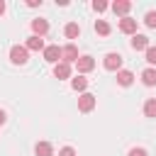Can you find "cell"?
<instances>
[{"label": "cell", "mask_w": 156, "mask_h": 156, "mask_svg": "<svg viewBox=\"0 0 156 156\" xmlns=\"http://www.w3.org/2000/svg\"><path fill=\"white\" fill-rule=\"evenodd\" d=\"M10 61H12L15 66H24V63L29 61V51H27V46L15 44V46L10 49Z\"/></svg>", "instance_id": "6da1fadb"}, {"label": "cell", "mask_w": 156, "mask_h": 156, "mask_svg": "<svg viewBox=\"0 0 156 156\" xmlns=\"http://www.w3.org/2000/svg\"><path fill=\"white\" fill-rule=\"evenodd\" d=\"M122 63H124V58H122V54H117V51H110L107 56H105V61H102V66L107 68V71H122Z\"/></svg>", "instance_id": "7a4b0ae2"}, {"label": "cell", "mask_w": 156, "mask_h": 156, "mask_svg": "<svg viewBox=\"0 0 156 156\" xmlns=\"http://www.w3.org/2000/svg\"><path fill=\"white\" fill-rule=\"evenodd\" d=\"M41 56H44V61H46V63H54V66L63 61V58H61V46H58V44H51V46H46V49L41 51Z\"/></svg>", "instance_id": "3957f363"}, {"label": "cell", "mask_w": 156, "mask_h": 156, "mask_svg": "<svg viewBox=\"0 0 156 156\" xmlns=\"http://www.w3.org/2000/svg\"><path fill=\"white\" fill-rule=\"evenodd\" d=\"M61 58L66 61V63H76L78 58H80V54H78V46L71 41V44H66V46H61Z\"/></svg>", "instance_id": "277c9868"}, {"label": "cell", "mask_w": 156, "mask_h": 156, "mask_svg": "<svg viewBox=\"0 0 156 156\" xmlns=\"http://www.w3.org/2000/svg\"><path fill=\"white\" fill-rule=\"evenodd\" d=\"M95 95L93 93H80L78 95V110L80 112H90V110H95Z\"/></svg>", "instance_id": "5b68a950"}, {"label": "cell", "mask_w": 156, "mask_h": 156, "mask_svg": "<svg viewBox=\"0 0 156 156\" xmlns=\"http://www.w3.org/2000/svg\"><path fill=\"white\" fill-rule=\"evenodd\" d=\"M76 68H78V73L83 76V73H90L93 68H95V58L93 56H88V54H83L78 61H76Z\"/></svg>", "instance_id": "8992f818"}, {"label": "cell", "mask_w": 156, "mask_h": 156, "mask_svg": "<svg viewBox=\"0 0 156 156\" xmlns=\"http://www.w3.org/2000/svg\"><path fill=\"white\" fill-rule=\"evenodd\" d=\"M110 7H112V12H115V15H119V17H127V12L132 10V2H129V0H115Z\"/></svg>", "instance_id": "52a82bcc"}, {"label": "cell", "mask_w": 156, "mask_h": 156, "mask_svg": "<svg viewBox=\"0 0 156 156\" xmlns=\"http://www.w3.org/2000/svg\"><path fill=\"white\" fill-rule=\"evenodd\" d=\"M119 32L122 34H136V20H132V17H122L119 20Z\"/></svg>", "instance_id": "ba28073f"}, {"label": "cell", "mask_w": 156, "mask_h": 156, "mask_svg": "<svg viewBox=\"0 0 156 156\" xmlns=\"http://www.w3.org/2000/svg\"><path fill=\"white\" fill-rule=\"evenodd\" d=\"M129 44H132L134 51H146V49L151 46V44H149V37H144V34H134Z\"/></svg>", "instance_id": "9c48e42d"}, {"label": "cell", "mask_w": 156, "mask_h": 156, "mask_svg": "<svg viewBox=\"0 0 156 156\" xmlns=\"http://www.w3.org/2000/svg\"><path fill=\"white\" fill-rule=\"evenodd\" d=\"M32 32H34V37H44V34L49 32V22H46V20H41V17L32 20Z\"/></svg>", "instance_id": "30bf717a"}, {"label": "cell", "mask_w": 156, "mask_h": 156, "mask_svg": "<svg viewBox=\"0 0 156 156\" xmlns=\"http://www.w3.org/2000/svg\"><path fill=\"white\" fill-rule=\"evenodd\" d=\"M54 76H56L58 80H66V78H71V63H66V61L56 63V66H54Z\"/></svg>", "instance_id": "8fae6325"}, {"label": "cell", "mask_w": 156, "mask_h": 156, "mask_svg": "<svg viewBox=\"0 0 156 156\" xmlns=\"http://www.w3.org/2000/svg\"><path fill=\"white\" fill-rule=\"evenodd\" d=\"M24 46H27V51H44V49H46V46H44V39H41V37H34V34L27 37V44H24Z\"/></svg>", "instance_id": "7c38bea8"}, {"label": "cell", "mask_w": 156, "mask_h": 156, "mask_svg": "<svg viewBox=\"0 0 156 156\" xmlns=\"http://www.w3.org/2000/svg\"><path fill=\"white\" fill-rule=\"evenodd\" d=\"M141 83H144L146 88H154V85H156V68H151V66L144 68V71H141Z\"/></svg>", "instance_id": "4fadbf2b"}, {"label": "cell", "mask_w": 156, "mask_h": 156, "mask_svg": "<svg viewBox=\"0 0 156 156\" xmlns=\"http://www.w3.org/2000/svg\"><path fill=\"white\" fill-rule=\"evenodd\" d=\"M117 83H119V85H124V88H127V85H132V83H134V73H132V71H127V68L117 71Z\"/></svg>", "instance_id": "5bb4252c"}, {"label": "cell", "mask_w": 156, "mask_h": 156, "mask_svg": "<svg viewBox=\"0 0 156 156\" xmlns=\"http://www.w3.org/2000/svg\"><path fill=\"white\" fill-rule=\"evenodd\" d=\"M71 88H73L76 93H85V88H88V78H85V76H76V78H71Z\"/></svg>", "instance_id": "9a60e30c"}, {"label": "cell", "mask_w": 156, "mask_h": 156, "mask_svg": "<svg viewBox=\"0 0 156 156\" xmlns=\"http://www.w3.org/2000/svg\"><path fill=\"white\" fill-rule=\"evenodd\" d=\"M34 154H37V156H54V146H51L49 141H39V144L34 146Z\"/></svg>", "instance_id": "2e32d148"}, {"label": "cell", "mask_w": 156, "mask_h": 156, "mask_svg": "<svg viewBox=\"0 0 156 156\" xmlns=\"http://www.w3.org/2000/svg\"><path fill=\"white\" fill-rule=\"evenodd\" d=\"M63 34H66L68 39H78V37H80V27H78L76 22H68V24L63 27Z\"/></svg>", "instance_id": "e0dca14e"}, {"label": "cell", "mask_w": 156, "mask_h": 156, "mask_svg": "<svg viewBox=\"0 0 156 156\" xmlns=\"http://www.w3.org/2000/svg\"><path fill=\"white\" fill-rule=\"evenodd\" d=\"M144 115L146 117H156V98H149L144 102Z\"/></svg>", "instance_id": "ac0fdd59"}, {"label": "cell", "mask_w": 156, "mask_h": 156, "mask_svg": "<svg viewBox=\"0 0 156 156\" xmlns=\"http://www.w3.org/2000/svg\"><path fill=\"white\" fill-rule=\"evenodd\" d=\"M95 32H98L100 37H107V34H110V24H107L105 20H95Z\"/></svg>", "instance_id": "d6986e66"}, {"label": "cell", "mask_w": 156, "mask_h": 156, "mask_svg": "<svg viewBox=\"0 0 156 156\" xmlns=\"http://www.w3.org/2000/svg\"><path fill=\"white\" fill-rule=\"evenodd\" d=\"M144 22H146V27H151V29H156V12L151 10V12H146V17H144Z\"/></svg>", "instance_id": "ffe728a7"}, {"label": "cell", "mask_w": 156, "mask_h": 156, "mask_svg": "<svg viewBox=\"0 0 156 156\" xmlns=\"http://www.w3.org/2000/svg\"><path fill=\"white\" fill-rule=\"evenodd\" d=\"M146 61L151 63V68L156 66V46H149V49H146Z\"/></svg>", "instance_id": "44dd1931"}, {"label": "cell", "mask_w": 156, "mask_h": 156, "mask_svg": "<svg viewBox=\"0 0 156 156\" xmlns=\"http://www.w3.org/2000/svg\"><path fill=\"white\" fill-rule=\"evenodd\" d=\"M107 7H110V5H107L105 0H95V2H93V10H95V12H105Z\"/></svg>", "instance_id": "7402d4cb"}, {"label": "cell", "mask_w": 156, "mask_h": 156, "mask_svg": "<svg viewBox=\"0 0 156 156\" xmlns=\"http://www.w3.org/2000/svg\"><path fill=\"white\" fill-rule=\"evenodd\" d=\"M58 156H76V149H73V146H63V149L58 151Z\"/></svg>", "instance_id": "603a6c76"}, {"label": "cell", "mask_w": 156, "mask_h": 156, "mask_svg": "<svg viewBox=\"0 0 156 156\" xmlns=\"http://www.w3.org/2000/svg\"><path fill=\"white\" fill-rule=\"evenodd\" d=\"M129 156H149V154H146L144 149H132V151H129Z\"/></svg>", "instance_id": "cb8c5ba5"}, {"label": "cell", "mask_w": 156, "mask_h": 156, "mask_svg": "<svg viewBox=\"0 0 156 156\" xmlns=\"http://www.w3.org/2000/svg\"><path fill=\"white\" fill-rule=\"evenodd\" d=\"M27 5L29 7H37V5H41V0H27Z\"/></svg>", "instance_id": "d4e9b609"}, {"label": "cell", "mask_w": 156, "mask_h": 156, "mask_svg": "<svg viewBox=\"0 0 156 156\" xmlns=\"http://www.w3.org/2000/svg\"><path fill=\"white\" fill-rule=\"evenodd\" d=\"M5 119H7V115H5V110H0V124H5Z\"/></svg>", "instance_id": "484cf974"}, {"label": "cell", "mask_w": 156, "mask_h": 156, "mask_svg": "<svg viewBox=\"0 0 156 156\" xmlns=\"http://www.w3.org/2000/svg\"><path fill=\"white\" fill-rule=\"evenodd\" d=\"M2 15H5V2L0 0V17H2Z\"/></svg>", "instance_id": "4316f807"}]
</instances>
